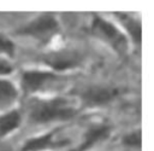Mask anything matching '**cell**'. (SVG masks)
Instances as JSON below:
<instances>
[{
  "mask_svg": "<svg viewBox=\"0 0 154 151\" xmlns=\"http://www.w3.org/2000/svg\"><path fill=\"white\" fill-rule=\"evenodd\" d=\"M124 144L129 145V146H140L141 144V134L140 132H134L128 134L126 137H124Z\"/></svg>",
  "mask_w": 154,
  "mask_h": 151,
  "instance_id": "13",
  "label": "cell"
},
{
  "mask_svg": "<svg viewBox=\"0 0 154 151\" xmlns=\"http://www.w3.org/2000/svg\"><path fill=\"white\" fill-rule=\"evenodd\" d=\"M77 114L76 109L69 105L63 98H54L51 100L38 101L31 110V118L35 122L43 123L49 121H63L73 117Z\"/></svg>",
  "mask_w": 154,
  "mask_h": 151,
  "instance_id": "1",
  "label": "cell"
},
{
  "mask_svg": "<svg viewBox=\"0 0 154 151\" xmlns=\"http://www.w3.org/2000/svg\"><path fill=\"white\" fill-rule=\"evenodd\" d=\"M20 124V115L17 110H12L0 117V138L16 130Z\"/></svg>",
  "mask_w": 154,
  "mask_h": 151,
  "instance_id": "9",
  "label": "cell"
},
{
  "mask_svg": "<svg viewBox=\"0 0 154 151\" xmlns=\"http://www.w3.org/2000/svg\"><path fill=\"white\" fill-rule=\"evenodd\" d=\"M55 75L51 71H38V70H29L24 71L22 76V86L26 93H32L41 88L45 82L54 79Z\"/></svg>",
  "mask_w": 154,
  "mask_h": 151,
  "instance_id": "5",
  "label": "cell"
},
{
  "mask_svg": "<svg viewBox=\"0 0 154 151\" xmlns=\"http://www.w3.org/2000/svg\"><path fill=\"white\" fill-rule=\"evenodd\" d=\"M12 66L11 64H8L7 62H5L4 59H0V74L1 75H5V74H10L12 72Z\"/></svg>",
  "mask_w": 154,
  "mask_h": 151,
  "instance_id": "14",
  "label": "cell"
},
{
  "mask_svg": "<svg viewBox=\"0 0 154 151\" xmlns=\"http://www.w3.org/2000/svg\"><path fill=\"white\" fill-rule=\"evenodd\" d=\"M0 53H6L10 56H13L14 53V43L4 35H0Z\"/></svg>",
  "mask_w": 154,
  "mask_h": 151,
  "instance_id": "12",
  "label": "cell"
},
{
  "mask_svg": "<svg viewBox=\"0 0 154 151\" xmlns=\"http://www.w3.org/2000/svg\"><path fill=\"white\" fill-rule=\"evenodd\" d=\"M91 30L96 36L111 43L112 47L118 52H126L128 48L126 37L113 23L103 19L100 16H94L91 22Z\"/></svg>",
  "mask_w": 154,
  "mask_h": 151,
  "instance_id": "2",
  "label": "cell"
},
{
  "mask_svg": "<svg viewBox=\"0 0 154 151\" xmlns=\"http://www.w3.org/2000/svg\"><path fill=\"white\" fill-rule=\"evenodd\" d=\"M45 62L48 65H51L53 69L63 71V70H67V69H72V68L77 66L79 63V58L75 53L61 52V53L49 54L45 59Z\"/></svg>",
  "mask_w": 154,
  "mask_h": 151,
  "instance_id": "7",
  "label": "cell"
},
{
  "mask_svg": "<svg viewBox=\"0 0 154 151\" xmlns=\"http://www.w3.org/2000/svg\"><path fill=\"white\" fill-rule=\"evenodd\" d=\"M53 138H54V132H49V133H46L43 135L29 139V140L25 141L24 146L22 147V151H42V150H46V149L65 146L69 143L66 140L55 141Z\"/></svg>",
  "mask_w": 154,
  "mask_h": 151,
  "instance_id": "6",
  "label": "cell"
},
{
  "mask_svg": "<svg viewBox=\"0 0 154 151\" xmlns=\"http://www.w3.org/2000/svg\"><path fill=\"white\" fill-rule=\"evenodd\" d=\"M108 133H109V127L106 126V124H99V126H94V127L89 128L84 134L83 141L79 144V146L75 151H85V150H88L96 141L107 137Z\"/></svg>",
  "mask_w": 154,
  "mask_h": 151,
  "instance_id": "8",
  "label": "cell"
},
{
  "mask_svg": "<svg viewBox=\"0 0 154 151\" xmlns=\"http://www.w3.org/2000/svg\"><path fill=\"white\" fill-rule=\"evenodd\" d=\"M17 88L14 85L7 80L0 79V104L12 103L17 98Z\"/></svg>",
  "mask_w": 154,
  "mask_h": 151,
  "instance_id": "10",
  "label": "cell"
},
{
  "mask_svg": "<svg viewBox=\"0 0 154 151\" xmlns=\"http://www.w3.org/2000/svg\"><path fill=\"white\" fill-rule=\"evenodd\" d=\"M118 16H120L119 18L122 21H124V24L128 29V31L130 33L131 37L134 39V41L136 42H141V24L134 19V18H129L128 14H124V13H118Z\"/></svg>",
  "mask_w": 154,
  "mask_h": 151,
  "instance_id": "11",
  "label": "cell"
},
{
  "mask_svg": "<svg viewBox=\"0 0 154 151\" xmlns=\"http://www.w3.org/2000/svg\"><path fill=\"white\" fill-rule=\"evenodd\" d=\"M58 21L52 14H41L31 21L29 24L18 29L17 33L22 35H32V36H43L49 35L58 29Z\"/></svg>",
  "mask_w": 154,
  "mask_h": 151,
  "instance_id": "3",
  "label": "cell"
},
{
  "mask_svg": "<svg viewBox=\"0 0 154 151\" xmlns=\"http://www.w3.org/2000/svg\"><path fill=\"white\" fill-rule=\"evenodd\" d=\"M118 93L117 88L106 86H93L82 92V99L85 104L95 106L109 103Z\"/></svg>",
  "mask_w": 154,
  "mask_h": 151,
  "instance_id": "4",
  "label": "cell"
}]
</instances>
